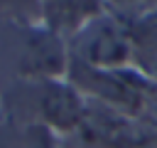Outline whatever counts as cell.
I'll list each match as a JSON object with an SVG mask.
<instances>
[{
    "mask_svg": "<svg viewBox=\"0 0 157 148\" xmlns=\"http://www.w3.org/2000/svg\"><path fill=\"white\" fill-rule=\"evenodd\" d=\"M128 30L132 47L130 67L157 84V12L128 20Z\"/></svg>",
    "mask_w": 157,
    "mask_h": 148,
    "instance_id": "obj_5",
    "label": "cell"
},
{
    "mask_svg": "<svg viewBox=\"0 0 157 148\" xmlns=\"http://www.w3.org/2000/svg\"><path fill=\"white\" fill-rule=\"evenodd\" d=\"M39 126L54 136H76L83 126L86 99L69 79L34 81Z\"/></svg>",
    "mask_w": 157,
    "mask_h": 148,
    "instance_id": "obj_2",
    "label": "cell"
},
{
    "mask_svg": "<svg viewBox=\"0 0 157 148\" xmlns=\"http://www.w3.org/2000/svg\"><path fill=\"white\" fill-rule=\"evenodd\" d=\"M66 42L69 59L91 69H125L132 62L128 22L110 10L91 17Z\"/></svg>",
    "mask_w": 157,
    "mask_h": 148,
    "instance_id": "obj_1",
    "label": "cell"
},
{
    "mask_svg": "<svg viewBox=\"0 0 157 148\" xmlns=\"http://www.w3.org/2000/svg\"><path fill=\"white\" fill-rule=\"evenodd\" d=\"M105 10L115 12L128 22V20L157 12V0H105Z\"/></svg>",
    "mask_w": 157,
    "mask_h": 148,
    "instance_id": "obj_6",
    "label": "cell"
},
{
    "mask_svg": "<svg viewBox=\"0 0 157 148\" xmlns=\"http://www.w3.org/2000/svg\"><path fill=\"white\" fill-rule=\"evenodd\" d=\"M105 10V0H37L39 25L69 39L81 25Z\"/></svg>",
    "mask_w": 157,
    "mask_h": 148,
    "instance_id": "obj_4",
    "label": "cell"
},
{
    "mask_svg": "<svg viewBox=\"0 0 157 148\" xmlns=\"http://www.w3.org/2000/svg\"><path fill=\"white\" fill-rule=\"evenodd\" d=\"M69 72V42L37 25L27 32L22 54H20V74L27 81H52V79H66Z\"/></svg>",
    "mask_w": 157,
    "mask_h": 148,
    "instance_id": "obj_3",
    "label": "cell"
},
{
    "mask_svg": "<svg viewBox=\"0 0 157 148\" xmlns=\"http://www.w3.org/2000/svg\"><path fill=\"white\" fill-rule=\"evenodd\" d=\"M56 138L59 136H54L52 131L37 126L32 131V148H61V146H56Z\"/></svg>",
    "mask_w": 157,
    "mask_h": 148,
    "instance_id": "obj_7",
    "label": "cell"
}]
</instances>
